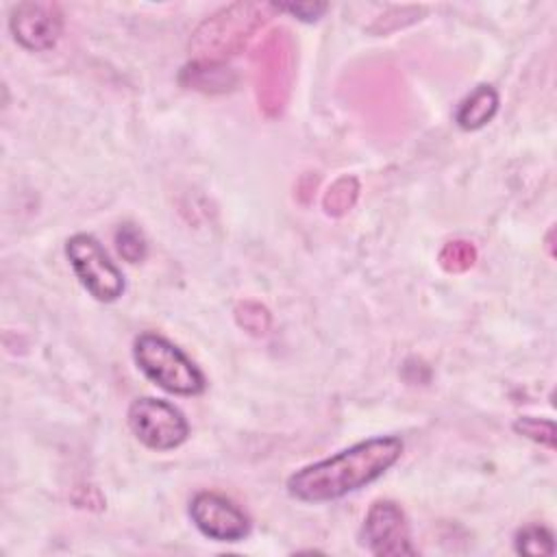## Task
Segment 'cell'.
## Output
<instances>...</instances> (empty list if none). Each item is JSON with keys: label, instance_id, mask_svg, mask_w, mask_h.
Here are the masks:
<instances>
[{"label": "cell", "instance_id": "obj_1", "mask_svg": "<svg viewBox=\"0 0 557 557\" xmlns=\"http://www.w3.org/2000/svg\"><path fill=\"white\" fill-rule=\"evenodd\" d=\"M403 453L396 435L359 442L329 459L300 468L287 479V492L302 503L337 500L389 470Z\"/></svg>", "mask_w": 557, "mask_h": 557}, {"label": "cell", "instance_id": "obj_2", "mask_svg": "<svg viewBox=\"0 0 557 557\" xmlns=\"http://www.w3.org/2000/svg\"><path fill=\"white\" fill-rule=\"evenodd\" d=\"M274 11L272 2H233L215 11L189 39L194 63H224L242 52Z\"/></svg>", "mask_w": 557, "mask_h": 557}, {"label": "cell", "instance_id": "obj_3", "mask_svg": "<svg viewBox=\"0 0 557 557\" xmlns=\"http://www.w3.org/2000/svg\"><path fill=\"white\" fill-rule=\"evenodd\" d=\"M252 67L259 109L268 117L281 115L289 100L296 72V48L292 35L285 28L268 33L252 54Z\"/></svg>", "mask_w": 557, "mask_h": 557}, {"label": "cell", "instance_id": "obj_4", "mask_svg": "<svg viewBox=\"0 0 557 557\" xmlns=\"http://www.w3.org/2000/svg\"><path fill=\"white\" fill-rule=\"evenodd\" d=\"M139 370L159 387L178 396H198L205 389V374L170 339L157 333H141L133 344Z\"/></svg>", "mask_w": 557, "mask_h": 557}, {"label": "cell", "instance_id": "obj_5", "mask_svg": "<svg viewBox=\"0 0 557 557\" xmlns=\"http://www.w3.org/2000/svg\"><path fill=\"white\" fill-rule=\"evenodd\" d=\"M65 255L81 285L100 302H111L124 292V276L107 257L104 248L87 233H76L65 242Z\"/></svg>", "mask_w": 557, "mask_h": 557}, {"label": "cell", "instance_id": "obj_6", "mask_svg": "<svg viewBox=\"0 0 557 557\" xmlns=\"http://www.w3.org/2000/svg\"><path fill=\"white\" fill-rule=\"evenodd\" d=\"M128 424L135 437L152 450H172L189 435L185 416L170 403L159 398H137L128 409Z\"/></svg>", "mask_w": 557, "mask_h": 557}, {"label": "cell", "instance_id": "obj_7", "mask_svg": "<svg viewBox=\"0 0 557 557\" xmlns=\"http://www.w3.org/2000/svg\"><path fill=\"white\" fill-rule=\"evenodd\" d=\"M191 522L215 542H239L250 531L248 516L218 492H198L189 503Z\"/></svg>", "mask_w": 557, "mask_h": 557}, {"label": "cell", "instance_id": "obj_8", "mask_svg": "<svg viewBox=\"0 0 557 557\" xmlns=\"http://www.w3.org/2000/svg\"><path fill=\"white\" fill-rule=\"evenodd\" d=\"M363 542L372 555H416L405 511L394 500H376L363 520Z\"/></svg>", "mask_w": 557, "mask_h": 557}, {"label": "cell", "instance_id": "obj_9", "mask_svg": "<svg viewBox=\"0 0 557 557\" xmlns=\"http://www.w3.org/2000/svg\"><path fill=\"white\" fill-rule=\"evenodd\" d=\"M15 41L33 52L50 50L63 30V13L54 2H20L9 20Z\"/></svg>", "mask_w": 557, "mask_h": 557}, {"label": "cell", "instance_id": "obj_10", "mask_svg": "<svg viewBox=\"0 0 557 557\" xmlns=\"http://www.w3.org/2000/svg\"><path fill=\"white\" fill-rule=\"evenodd\" d=\"M496 109H498V94H496V89L490 87V85H479L459 104L455 122L463 131H476V128L485 126L494 117Z\"/></svg>", "mask_w": 557, "mask_h": 557}, {"label": "cell", "instance_id": "obj_11", "mask_svg": "<svg viewBox=\"0 0 557 557\" xmlns=\"http://www.w3.org/2000/svg\"><path fill=\"white\" fill-rule=\"evenodd\" d=\"M183 85L200 91H224L235 83V74L222 63H189L181 74Z\"/></svg>", "mask_w": 557, "mask_h": 557}, {"label": "cell", "instance_id": "obj_12", "mask_svg": "<svg viewBox=\"0 0 557 557\" xmlns=\"http://www.w3.org/2000/svg\"><path fill=\"white\" fill-rule=\"evenodd\" d=\"M357 196H359V181L355 176L344 174L331 183V187L326 189V194L322 198V207L329 215L339 218L355 207Z\"/></svg>", "mask_w": 557, "mask_h": 557}, {"label": "cell", "instance_id": "obj_13", "mask_svg": "<svg viewBox=\"0 0 557 557\" xmlns=\"http://www.w3.org/2000/svg\"><path fill=\"white\" fill-rule=\"evenodd\" d=\"M516 550L529 557H550L555 553L553 533L540 524L522 527L516 533Z\"/></svg>", "mask_w": 557, "mask_h": 557}, {"label": "cell", "instance_id": "obj_14", "mask_svg": "<svg viewBox=\"0 0 557 557\" xmlns=\"http://www.w3.org/2000/svg\"><path fill=\"white\" fill-rule=\"evenodd\" d=\"M437 261H440L442 270H446L450 274H459V272H466L474 265L476 248L468 239H453V242L442 246Z\"/></svg>", "mask_w": 557, "mask_h": 557}, {"label": "cell", "instance_id": "obj_15", "mask_svg": "<svg viewBox=\"0 0 557 557\" xmlns=\"http://www.w3.org/2000/svg\"><path fill=\"white\" fill-rule=\"evenodd\" d=\"M115 246H117L120 257L128 263H139L148 250L144 233L131 222L120 224V228L115 231Z\"/></svg>", "mask_w": 557, "mask_h": 557}, {"label": "cell", "instance_id": "obj_16", "mask_svg": "<svg viewBox=\"0 0 557 557\" xmlns=\"http://www.w3.org/2000/svg\"><path fill=\"white\" fill-rule=\"evenodd\" d=\"M235 320L244 331H248L250 335H257V337L265 335L270 331V324H272L270 311L263 305L255 302V300L239 302L235 307Z\"/></svg>", "mask_w": 557, "mask_h": 557}, {"label": "cell", "instance_id": "obj_17", "mask_svg": "<svg viewBox=\"0 0 557 557\" xmlns=\"http://www.w3.org/2000/svg\"><path fill=\"white\" fill-rule=\"evenodd\" d=\"M513 431L546 446V448H555V424L550 420H542V418H531V416H524V418H518L513 422Z\"/></svg>", "mask_w": 557, "mask_h": 557}, {"label": "cell", "instance_id": "obj_18", "mask_svg": "<svg viewBox=\"0 0 557 557\" xmlns=\"http://www.w3.org/2000/svg\"><path fill=\"white\" fill-rule=\"evenodd\" d=\"M274 9L287 11L302 22H315L326 11V4L324 2H287V4H274Z\"/></svg>", "mask_w": 557, "mask_h": 557}]
</instances>
